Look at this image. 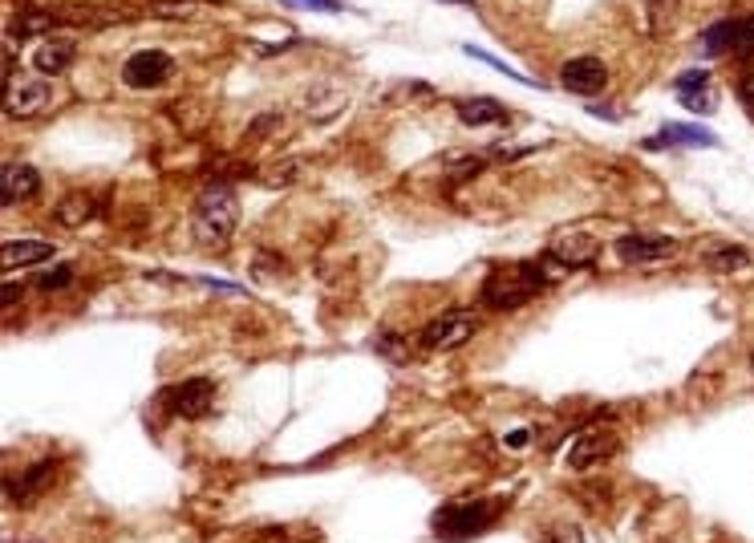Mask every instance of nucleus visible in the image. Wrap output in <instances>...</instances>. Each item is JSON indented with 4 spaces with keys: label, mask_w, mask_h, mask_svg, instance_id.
Listing matches in <instances>:
<instances>
[{
    "label": "nucleus",
    "mask_w": 754,
    "mask_h": 543,
    "mask_svg": "<svg viewBox=\"0 0 754 543\" xmlns=\"http://www.w3.org/2000/svg\"><path fill=\"white\" fill-rule=\"evenodd\" d=\"M240 223V199L227 183H212L195 203V240L207 248H223Z\"/></svg>",
    "instance_id": "obj_1"
},
{
    "label": "nucleus",
    "mask_w": 754,
    "mask_h": 543,
    "mask_svg": "<svg viewBox=\"0 0 754 543\" xmlns=\"http://www.w3.org/2000/svg\"><path fill=\"white\" fill-rule=\"evenodd\" d=\"M543 288V276L540 268L532 264H515V268H499L491 272V280L483 284V304L487 309H499V312H511L520 304H528L535 292Z\"/></svg>",
    "instance_id": "obj_2"
},
{
    "label": "nucleus",
    "mask_w": 754,
    "mask_h": 543,
    "mask_svg": "<svg viewBox=\"0 0 754 543\" xmlns=\"http://www.w3.org/2000/svg\"><path fill=\"white\" fill-rule=\"evenodd\" d=\"M495 519V503L470 499V503H450L434 515V536L439 539H475L487 531V523Z\"/></svg>",
    "instance_id": "obj_3"
},
{
    "label": "nucleus",
    "mask_w": 754,
    "mask_h": 543,
    "mask_svg": "<svg viewBox=\"0 0 754 543\" xmlns=\"http://www.w3.org/2000/svg\"><path fill=\"white\" fill-rule=\"evenodd\" d=\"M479 333V316L467 312V309H450L442 316H434L430 324L422 329V349L430 353H450V349H462L470 337Z\"/></svg>",
    "instance_id": "obj_4"
},
{
    "label": "nucleus",
    "mask_w": 754,
    "mask_h": 543,
    "mask_svg": "<svg viewBox=\"0 0 754 543\" xmlns=\"http://www.w3.org/2000/svg\"><path fill=\"white\" fill-rule=\"evenodd\" d=\"M702 53L706 57H747V53H754V16L718 21L714 29H706Z\"/></svg>",
    "instance_id": "obj_5"
},
{
    "label": "nucleus",
    "mask_w": 754,
    "mask_h": 543,
    "mask_svg": "<svg viewBox=\"0 0 754 543\" xmlns=\"http://www.w3.org/2000/svg\"><path fill=\"white\" fill-rule=\"evenodd\" d=\"M681 243L674 235H621L616 240V256L625 264H657V260H674Z\"/></svg>",
    "instance_id": "obj_6"
},
{
    "label": "nucleus",
    "mask_w": 754,
    "mask_h": 543,
    "mask_svg": "<svg viewBox=\"0 0 754 543\" xmlns=\"http://www.w3.org/2000/svg\"><path fill=\"white\" fill-rule=\"evenodd\" d=\"M616 446H621V438H616L608 426H596V430H584L576 442H572L568 450V466L572 470H588V466H601L604 458L616 455Z\"/></svg>",
    "instance_id": "obj_7"
},
{
    "label": "nucleus",
    "mask_w": 754,
    "mask_h": 543,
    "mask_svg": "<svg viewBox=\"0 0 754 543\" xmlns=\"http://www.w3.org/2000/svg\"><path fill=\"white\" fill-rule=\"evenodd\" d=\"M170 69L175 66H170V57L162 49H142L122 66V81L130 89H154L170 77Z\"/></svg>",
    "instance_id": "obj_8"
},
{
    "label": "nucleus",
    "mask_w": 754,
    "mask_h": 543,
    "mask_svg": "<svg viewBox=\"0 0 754 543\" xmlns=\"http://www.w3.org/2000/svg\"><path fill=\"white\" fill-rule=\"evenodd\" d=\"M560 86L572 89V94L593 97L608 86V69L601 57H572V61H564V69H560Z\"/></svg>",
    "instance_id": "obj_9"
},
{
    "label": "nucleus",
    "mask_w": 754,
    "mask_h": 543,
    "mask_svg": "<svg viewBox=\"0 0 754 543\" xmlns=\"http://www.w3.org/2000/svg\"><path fill=\"white\" fill-rule=\"evenodd\" d=\"M170 410L179 414V418H203L207 410H212V397H215V385L203 382V377H187V382H179L170 389Z\"/></svg>",
    "instance_id": "obj_10"
},
{
    "label": "nucleus",
    "mask_w": 754,
    "mask_h": 543,
    "mask_svg": "<svg viewBox=\"0 0 754 543\" xmlns=\"http://www.w3.org/2000/svg\"><path fill=\"white\" fill-rule=\"evenodd\" d=\"M37 191H41V175L33 167H25V162H8V167L0 170V203L5 207L29 203V199H37Z\"/></svg>",
    "instance_id": "obj_11"
},
{
    "label": "nucleus",
    "mask_w": 754,
    "mask_h": 543,
    "mask_svg": "<svg viewBox=\"0 0 754 543\" xmlns=\"http://www.w3.org/2000/svg\"><path fill=\"white\" fill-rule=\"evenodd\" d=\"M601 251V240L588 231H560L556 243H552V256L560 260L564 268H588Z\"/></svg>",
    "instance_id": "obj_12"
},
{
    "label": "nucleus",
    "mask_w": 754,
    "mask_h": 543,
    "mask_svg": "<svg viewBox=\"0 0 754 543\" xmlns=\"http://www.w3.org/2000/svg\"><path fill=\"white\" fill-rule=\"evenodd\" d=\"M49 106V86L45 77H29V81H16L5 97V114L13 118H29V114H41Z\"/></svg>",
    "instance_id": "obj_13"
},
{
    "label": "nucleus",
    "mask_w": 754,
    "mask_h": 543,
    "mask_svg": "<svg viewBox=\"0 0 754 543\" xmlns=\"http://www.w3.org/2000/svg\"><path fill=\"white\" fill-rule=\"evenodd\" d=\"M674 142H681V147H718V138L706 126H666L661 134H653V138H645V150H666V147H674Z\"/></svg>",
    "instance_id": "obj_14"
},
{
    "label": "nucleus",
    "mask_w": 754,
    "mask_h": 543,
    "mask_svg": "<svg viewBox=\"0 0 754 543\" xmlns=\"http://www.w3.org/2000/svg\"><path fill=\"white\" fill-rule=\"evenodd\" d=\"M49 256H53V243H45V240H8L5 251H0V264H5V272H21Z\"/></svg>",
    "instance_id": "obj_15"
},
{
    "label": "nucleus",
    "mask_w": 754,
    "mask_h": 543,
    "mask_svg": "<svg viewBox=\"0 0 754 543\" xmlns=\"http://www.w3.org/2000/svg\"><path fill=\"white\" fill-rule=\"evenodd\" d=\"M69 61H74V45L69 41H37V49H33V69H37L41 77H53L61 74V69H69Z\"/></svg>",
    "instance_id": "obj_16"
},
{
    "label": "nucleus",
    "mask_w": 754,
    "mask_h": 543,
    "mask_svg": "<svg viewBox=\"0 0 754 543\" xmlns=\"http://www.w3.org/2000/svg\"><path fill=\"white\" fill-rule=\"evenodd\" d=\"M305 110L313 122H329L345 110V89H333V86H313L305 97Z\"/></svg>",
    "instance_id": "obj_17"
},
{
    "label": "nucleus",
    "mask_w": 754,
    "mask_h": 543,
    "mask_svg": "<svg viewBox=\"0 0 754 543\" xmlns=\"http://www.w3.org/2000/svg\"><path fill=\"white\" fill-rule=\"evenodd\" d=\"M710 74L706 69H689V74H681L677 77V94H681V102L689 106L694 114H710Z\"/></svg>",
    "instance_id": "obj_18"
},
{
    "label": "nucleus",
    "mask_w": 754,
    "mask_h": 543,
    "mask_svg": "<svg viewBox=\"0 0 754 543\" xmlns=\"http://www.w3.org/2000/svg\"><path fill=\"white\" fill-rule=\"evenodd\" d=\"M459 118L462 126H491V122H503L507 106L499 97H467V102H459Z\"/></svg>",
    "instance_id": "obj_19"
},
{
    "label": "nucleus",
    "mask_w": 754,
    "mask_h": 543,
    "mask_svg": "<svg viewBox=\"0 0 754 543\" xmlns=\"http://www.w3.org/2000/svg\"><path fill=\"white\" fill-rule=\"evenodd\" d=\"M702 264H706V272L730 276V272H747V268H750V251H747V248H734V243H722V248L706 251Z\"/></svg>",
    "instance_id": "obj_20"
},
{
    "label": "nucleus",
    "mask_w": 754,
    "mask_h": 543,
    "mask_svg": "<svg viewBox=\"0 0 754 543\" xmlns=\"http://www.w3.org/2000/svg\"><path fill=\"white\" fill-rule=\"evenodd\" d=\"M49 478H53V463H41V466H33L25 478H16V483H5V491L13 495V503H33Z\"/></svg>",
    "instance_id": "obj_21"
},
{
    "label": "nucleus",
    "mask_w": 754,
    "mask_h": 543,
    "mask_svg": "<svg viewBox=\"0 0 754 543\" xmlns=\"http://www.w3.org/2000/svg\"><path fill=\"white\" fill-rule=\"evenodd\" d=\"M89 215H94V199L77 191V195H66V199H61L57 211H53V220H57L61 228H81V223H86Z\"/></svg>",
    "instance_id": "obj_22"
},
{
    "label": "nucleus",
    "mask_w": 754,
    "mask_h": 543,
    "mask_svg": "<svg viewBox=\"0 0 754 543\" xmlns=\"http://www.w3.org/2000/svg\"><path fill=\"white\" fill-rule=\"evenodd\" d=\"M467 53H470V57H475V61H483V66L499 69V74H503V77H511V81H532V77H523L520 69H511V66H507V61H499L495 53H483V49H479V45H467ZM532 86H540V81H532Z\"/></svg>",
    "instance_id": "obj_23"
},
{
    "label": "nucleus",
    "mask_w": 754,
    "mask_h": 543,
    "mask_svg": "<svg viewBox=\"0 0 754 543\" xmlns=\"http://www.w3.org/2000/svg\"><path fill=\"white\" fill-rule=\"evenodd\" d=\"M483 167H487L483 155H467V159L450 155V159H447V175H450V179H470V175H479Z\"/></svg>",
    "instance_id": "obj_24"
},
{
    "label": "nucleus",
    "mask_w": 754,
    "mask_h": 543,
    "mask_svg": "<svg viewBox=\"0 0 754 543\" xmlns=\"http://www.w3.org/2000/svg\"><path fill=\"white\" fill-rule=\"evenodd\" d=\"M66 284H74V268H69V264L49 268L45 276H37V288H41V292H57V288H66Z\"/></svg>",
    "instance_id": "obj_25"
},
{
    "label": "nucleus",
    "mask_w": 754,
    "mask_h": 543,
    "mask_svg": "<svg viewBox=\"0 0 754 543\" xmlns=\"http://www.w3.org/2000/svg\"><path fill=\"white\" fill-rule=\"evenodd\" d=\"M49 25H53V16L33 13V16H21V21H16V33H37V29H49Z\"/></svg>",
    "instance_id": "obj_26"
},
{
    "label": "nucleus",
    "mask_w": 754,
    "mask_h": 543,
    "mask_svg": "<svg viewBox=\"0 0 754 543\" xmlns=\"http://www.w3.org/2000/svg\"><path fill=\"white\" fill-rule=\"evenodd\" d=\"M503 442H507V446H511V450L532 446V442H535V430H532V426H520V430H511V434H507Z\"/></svg>",
    "instance_id": "obj_27"
},
{
    "label": "nucleus",
    "mask_w": 754,
    "mask_h": 543,
    "mask_svg": "<svg viewBox=\"0 0 754 543\" xmlns=\"http://www.w3.org/2000/svg\"><path fill=\"white\" fill-rule=\"evenodd\" d=\"M284 5H293V8H321V13H337L341 0H284Z\"/></svg>",
    "instance_id": "obj_28"
},
{
    "label": "nucleus",
    "mask_w": 754,
    "mask_h": 543,
    "mask_svg": "<svg viewBox=\"0 0 754 543\" xmlns=\"http://www.w3.org/2000/svg\"><path fill=\"white\" fill-rule=\"evenodd\" d=\"M739 97H742V106L750 110V118H754V69L747 77H742V86H739Z\"/></svg>",
    "instance_id": "obj_29"
},
{
    "label": "nucleus",
    "mask_w": 754,
    "mask_h": 543,
    "mask_svg": "<svg viewBox=\"0 0 754 543\" xmlns=\"http://www.w3.org/2000/svg\"><path fill=\"white\" fill-rule=\"evenodd\" d=\"M552 543H584V536H580V528H560Z\"/></svg>",
    "instance_id": "obj_30"
},
{
    "label": "nucleus",
    "mask_w": 754,
    "mask_h": 543,
    "mask_svg": "<svg viewBox=\"0 0 754 543\" xmlns=\"http://www.w3.org/2000/svg\"><path fill=\"white\" fill-rule=\"evenodd\" d=\"M588 114L604 118V122H616V114H613V110H608V106H588Z\"/></svg>",
    "instance_id": "obj_31"
},
{
    "label": "nucleus",
    "mask_w": 754,
    "mask_h": 543,
    "mask_svg": "<svg viewBox=\"0 0 754 543\" xmlns=\"http://www.w3.org/2000/svg\"><path fill=\"white\" fill-rule=\"evenodd\" d=\"M16 301H21V288H16V284H5V304H16Z\"/></svg>",
    "instance_id": "obj_32"
},
{
    "label": "nucleus",
    "mask_w": 754,
    "mask_h": 543,
    "mask_svg": "<svg viewBox=\"0 0 754 543\" xmlns=\"http://www.w3.org/2000/svg\"><path fill=\"white\" fill-rule=\"evenodd\" d=\"M750 369H754V357H750Z\"/></svg>",
    "instance_id": "obj_33"
},
{
    "label": "nucleus",
    "mask_w": 754,
    "mask_h": 543,
    "mask_svg": "<svg viewBox=\"0 0 754 543\" xmlns=\"http://www.w3.org/2000/svg\"><path fill=\"white\" fill-rule=\"evenodd\" d=\"M459 5H462V0H459Z\"/></svg>",
    "instance_id": "obj_34"
}]
</instances>
